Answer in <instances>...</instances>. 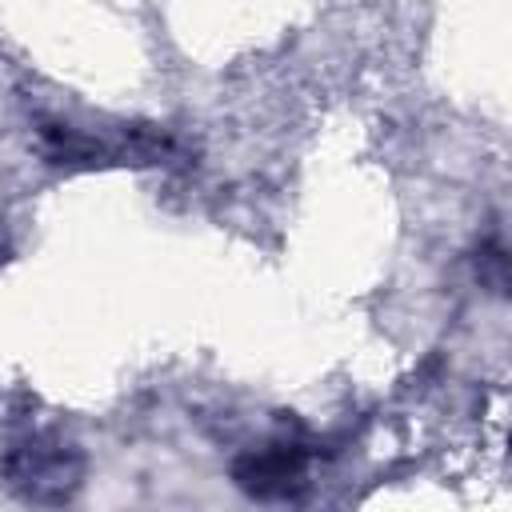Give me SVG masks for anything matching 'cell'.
I'll return each mask as SVG.
<instances>
[{
	"mask_svg": "<svg viewBox=\"0 0 512 512\" xmlns=\"http://www.w3.org/2000/svg\"><path fill=\"white\" fill-rule=\"evenodd\" d=\"M300 476V456L292 452H272V456H256L240 468V484L260 492V496H272V492H288V484Z\"/></svg>",
	"mask_w": 512,
	"mask_h": 512,
	"instance_id": "obj_1",
	"label": "cell"
}]
</instances>
